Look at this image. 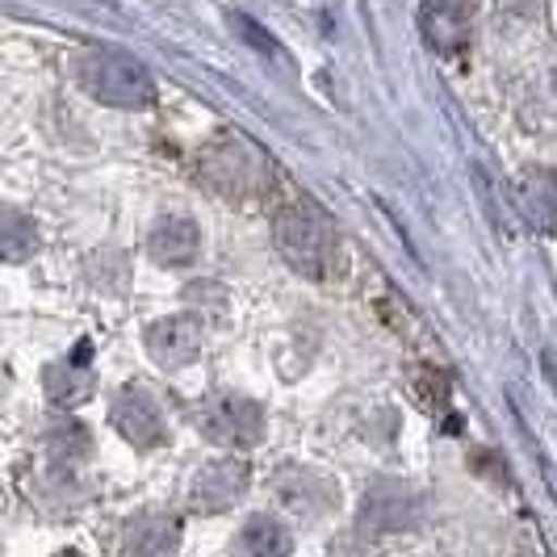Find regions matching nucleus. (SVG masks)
Wrapping results in <instances>:
<instances>
[{"instance_id":"nucleus-1","label":"nucleus","mask_w":557,"mask_h":557,"mask_svg":"<svg viewBox=\"0 0 557 557\" xmlns=\"http://www.w3.org/2000/svg\"><path fill=\"white\" fill-rule=\"evenodd\" d=\"M273 239H277L281 260L310 281H323L335 256V231L332 219L302 194H289L281 201L273 219Z\"/></svg>"},{"instance_id":"nucleus-2","label":"nucleus","mask_w":557,"mask_h":557,"mask_svg":"<svg viewBox=\"0 0 557 557\" xmlns=\"http://www.w3.org/2000/svg\"><path fill=\"white\" fill-rule=\"evenodd\" d=\"M81 81L88 97L113 110H147L156 106V81L135 55L122 51H88L81 63Z\"/></svg>"},{"instance_id":"nucleus-3","label":"nucleus","mask_w":557,"mask_h":557,"mask_svg":"<svg viewBox=\"0 0 557 557\" xmlns=\"http://www.w3.org/2000/svg\"><path fill=\"white\" fill-rule=\"evenodd\" d=\"M197 428L210 445L248 453L264 441V411L244 394H214L197 407Z\"/></svg>"},{"instance_id":"nucleus-4","label":"nucleus","mask_w":557,"mask_h":557,"mask_svg":"<svg viewBox=\"0 0 557 557\" xmlns=\"http://www.w3.org/2000/svg\"><path fill=\"white\" fill-rule=\"evenodd\" d=\"M110 419L113 428H117V436L131 441L135 448H156L168 441L164 411H160V403L143 391V386H126V391L117 394Z\"/></svg>"},{"instance_id":"nucleus-5","label":"nucleus","mask_w":557,"mask_h":557,"mask_svg":"<svg viewBox=\"0 0 557 557\" xmlns=\"http://www.w3.org/2000/svg\"><path fill=\"white\" fill-rule=\"evenodd\" d=\"M419 29L423 42L436 55H461L470 47V0H423L419 4Z\"/></svg>"},{"instance_id":"nucleus-6","label":"nucleus","mask_w":557,"mask_h":557,"mask_svg":"<svg viewBox=\"0 0 557 557\" xmlns=\"http://www.w3.org/2000/svg\"><path fill=\"white\" fill-rule=\"evenodd\" d=\"M147 352H151V361L164 364V369L194 364L197 352H201V327H197V319L176 314V319L151 323V327H147Z\"/></svg>"},{"instance_id":"nucleus-7","label":"nucleus","mask_w":557,"mask_h":557,"mask_svg":"<svg viewBox=\"0 0 557 557\" xmlns=\"http://www.w3.org/2000/svg\"><path fill=\"white\" fill-rule=\"evenodd\" d=\"M244 486H248V470L239 466V461H214V466H206L201 474L194 478V486H189V503H194L197 511H223L231 503L244 495Z\"/></svg>"},{"instance_id":"nucleus-8","label":"nucleus","mask_w":557,"mask_h":557,"mask_svg":"<svg viewBox=\"0 0 557 557\" xmlns=\"http://www.w3.org/2000/svg\"><path fill=\"white\" fill-rule=\"evenodd\" d=\"M201 248V235H197V226L189 219H160V223L151 226V235H147V251H151V260L156 264H164V269H176V264H189Z\"/></svg>"},{"instance_id":"nucleus-9","label":"nucleus","mask_w":557,"mask_h":557,"mask_svg":"<svg viewBox=\"0 0 557 557\" xmlns=\"http://www.w3.org/2000/svg\"><path fill=\"white\" fill-rule=\"evenodd\" d=\"M206 160H219L223 172L214 176H206L210 185H214V194H248L260 185V151H251L248 143H239V151H231V143L223 147V156L219 151H206Z\"/></svg>"},{"instance_id":"nucleus-10","label":"nucleus","mask_w":557,"mask_h":557,"mask_svg":"<svg viewBox=\"0 0 557 557\" xmlns=\"http://www.w3.org/2000/svg\"><path fill=\"white\" fill-rule=\"evenodd\" d=\"M92 344L81 339L76 348H72V357L55 369H47V386H51V398L63 403V407H72V403H81L84 394H92Z\"/></svg>"},{"instance_id":"nucleus-11","label":"nucleus","mask_w":557,"mask_h":557,"mask_svg":"<svg viewBox=\"0 0 557 557\" xmlns=\"http://www.w3.org/2000/svg\"><path fill=\"white\" fill-rule=\"evenodd\" d=\"M520 206L536 231H557V176L532 168L520 176Z\"/></svg>"},{"instance_id":"nucleus-12","label":"nucleus","mask_w":557,"mask_h":557,"mask_svg":"<svg viewBox=\"0 0 557 557\" xmlns=\"http://www.w3.org/2000/svg\"><path fill=\"white\" fill-rule=\"evenodd\" d=\"M239 549L260 557H281L294 549V536L281 529L277 520H269V516H251L244 532H239Z\"/></svg>"},{"instance_id":"nucleus-13","label":"nucleus","mask_w":557,"mask_h":557,"mask_svg":"<svg viewBox=\"0 0 557 557\" xmlns=\"http://www.w3.org/2000/svg\"><path fill=\"white\" fill-rule=\"evenodd\" d=\"M38 251V226L26 214H0V260H29Z\"/></svg>"},{"instance_id":"nucleus-14","label":"nucleus","mask_w":557,"mask_h":557,"mask_svg":"<svg viewBox=\"0 0 557 557\" xmlns=\"http://www.w3.org/2000/svg\"><path fill=\"white\" fill-rule=\"evenodd\" d=\"M235 29H239V34L248 38L251 47H264V51H269L273 59H281V42H277V38H269V34H264L260 26H251L248 17H235Z\"/></svg>"}]
</instances>
